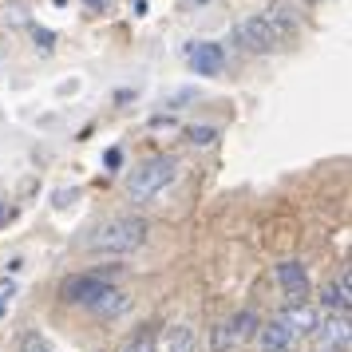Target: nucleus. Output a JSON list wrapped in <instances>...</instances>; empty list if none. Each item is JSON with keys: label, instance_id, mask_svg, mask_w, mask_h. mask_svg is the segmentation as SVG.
Returning <instances> with one entry per match:
<instances>
[{"label": "nucleus", "instance_id": "1", "mask_svg": "<svg viewBox=\"0 0 352 352\" xmlns=\"http://www.w3.org/2000/svg\"><path fill=\"white\" fill-rule=\"evenodd\" d=\"M178 170H182V166H178L175 155H155V159H146L143 166L131 170V178H127L131 202H155L159 194H166L175 186Z\"/></svg>", "mask_w": 352, "mask_h": 352}, {"label": "nucleus", "instance_id": "2", "mask_svg": "<svg viewBox=\"0 0 352 352\" xmlns=\"http://www.w3.org/2000/svg\"><path fill=\"white\" fill-rule=\"evenodd\" d=\"M289 32H293V20L270 8V12H257V16L241 20L238 28H234V40L250 52H273Z\"/></svg>", "mask_w": 352, "mask_h": 352}, {"label": "nucleus", "instance_id": "3", "mask_svg": "<svg viewBox=\"0 0 352 352\" xmlns=\"http://www.w3.org/2000/svg\"><path fill=\"white\" fill-rule=\"evenodd\" d=\"M146 241V222L143 218H135V214H119L111 222H103L91 234V250L99 254H131V250H139Z\"/></svg>", "mask_w": 352, "mask_h": 352}, {"label": "nucleus", "instance_id": "4", "mask_svg": "<svg viewBox=\"0 0 352 352\" xmlns=\"http://www.w3.org/2000/svg\"><path fill=\"white\" fill-rule=\"evenodd\" d=\"M257 336V317L250 309H241L234 317L218 324V333H214V352H230V349H241V344H250Z\"/></svg>", "mask_w": 352, "mask_h": 352}, {"label": "nucleus", "instance_id": "5", "mask_svg": "<svg viewBox=\"0 0 352 352\" xmlns=\"http://www.w3.org/2000/svg\"><path fill=\"white\" fill-rule=\"evenodd\" d=\"M64 301H72V305H83V309H96L107 293H111V285L103 281V277H96V273H80V277H67L64 281Z\"/></svg>", "mask_w": 352, "mask_h": 352}, {"label": "nucleus", "instance_id": "6", "mask_svg": "<svg viewBox=\"0 0 352 352\" xmlns=\"http://www.w3.org/2000/svg\"><path fill=\"white\" fill-rule=\"evenodd\" d=\"M254 340L261 344V352H289V349H293V340H297V333H293V324H289L285 313H277L273 320L257 324Z\"/></svg>", "mask_w": 352, "mask_h": 352}, {"label": "nucleus", "instance_id": "7", "mask_svg": "<svg viewBox=\"0 0 352 352\" xmlns=\"http://www.w3.org/2000/svg\"><path fill=\"white\" fill-rule=\"evenodd\" d=\"M277 281L285 289V301L289 305H309V270H305V261H281L277 265Z\"/></svg>", "mask_w": 352, "mask_h": 352}, {"label": "nucleus", "instance_id": "8", "mask_svg": "<svg viewBox=\"0 0 352 352\" xmlns=\"http://www.w3.org/2000/svg\"><path fill=\"white\" fill-rule=\"evenodd\" d=\"M349 340H352L349 313H329L324 320H317V344H320V349L349 352Z\"/></svg>", "mask_w": 352, "mask_h": 352}, {"label": "nucleus", "instance_id": "9", "mask_svg": "<svg viewBox=\"0 0 352 352\" xmlns=\"http://www.w3.org/2000/svg\"><path fill=\"white\" fill-rule=\"evenodd\" d=\"M186 60H190V67L198 72V76H218L226 67V52H222V44H190L186 48Z\"/></svg>", "mask_w": 352, "mask_h": 352}, {"label": "nucleus", "instance_id": "10", "mask_svg": "<svg viewBox=\"0 0 352 352\" xmlns=\"http://www.w3.org/2000/svg\"><path fill=\"white\" fill-rule=\"evenodd\" d=\"M320 305H324L329 313H349V305H352V277H349V270L324 285V297H320Z\"/></svg>", "mask_w": 352, "mask_h": 352}, {"label": "nucleus", "instance_id": "11", "mask_svg": "<svg viewBox=\"0 0 352 352\" xmlns=\"http://www.w3.org/2000/svg\"><path fill=\"white\" fill-rule=\"evenodd\" d=\"M162 352H198V340H194L190 324H170L162 333Z\"/></svg>", "mask_w": 352, "mask_h": 352}, {"label": "nucleus", "instance_id": "12", "mask_svg": "<svg viewBox=\"0 0 352 352\" xmlns=\"http://www.w3.org/2000/svg\"><path fill=\"white\" fill-rule=\"evenodd\" d=\"M119 352H155V336L146 333H135V336H127L123 344H119Z\"/></svg>", "mask_w": 352, "mask_h": 352}, {"label": "nucleus", "instance_id": "13", "mask_svg": "<svg viewBox=\"0 0 352 352\" xmlns=\"http://www.w3.org/2000/svg\"><path fill=\"white\" fill-rule=\"evenodd\" d=\"M12 297H16V281L12 277H0V317L12 309Z\"/></svg>", "mask_w": 352, "mask_h": 352}, {"label": "nucleus", "instance_id": "14", "mask_svg": "<svg viewBox=\"0 0 352 352\" xmlns=\"http://www.w3.org/2000/svg\"><path fill=\"white\" fill-rule=\"evenodd\" d=\"M186 135H190V143H194V146H210L214 139H218V131H214V127H190Z\"/></svg>", "mask_w": 352, "mask_h": 352}, {"label": "nucleus", "instance_id": "15", "mask_svg": "<svg viewBox=\"0 0 352 352\" xmlns=\"http://www.w3.org/2000/svg\"><path fill=\"white\" fill-rule=\"evenodd\" d=\"M119 162H123V151H119V146H115V151H107V166H119Z\"/></svg>", "mask_w": 352, "mask_h": 352}, {"label": "nucleus", "instance_id": "16", "mask_svg": "<svg viewBox=\"0 0 352 352\" xmlns=\"http://www.w3.org/2000/svg\"><path fill=\"white\" fill-rule=\"evenodd\" d=\"M309 352H333V349H320V344H313V349H309Z\"/></svg>", "mask_w": 352, "mask_h": 352}, {"label": "nucleus", "instance_id": "17", "mask_svg": "<svg viewBox=\"0 0 352 352\" xmlns=\"http://www.w3.org/2000/svg\"><path fill=\"white\" fill-rule=\"evenodd\" d=\"M194 4H202V0H194Z\"/></svg>", "mask_w": 352, "mask_h": 352}]
</instances>
